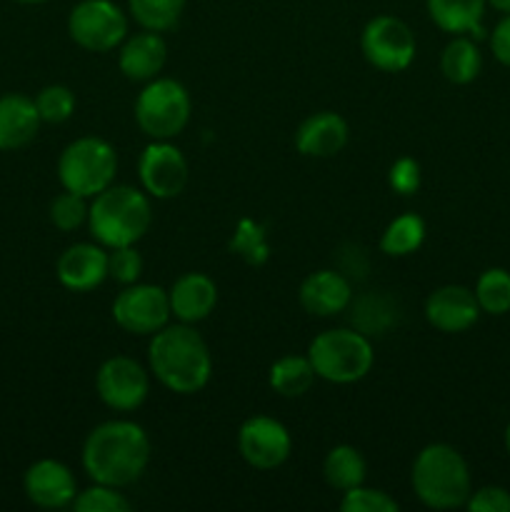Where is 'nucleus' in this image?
<instances>
[{
    "mask_svg": "<svg viewBox=\"0 0 510 512\" xmlns=\"http://www.w3.org/2000/svg\"><path fill=\"white\" fill-rule=\"evenodd\" d=\"M190 95L173 78H153L135 100V123L150 140H170L185 130L190 120Z\"/></svg>",
    "mask_w": 510,
    "mask_h": 512,
    "instance_id": "nucleus-7",
    "label": "nucleus"
},
{
    "mask_svg": "<svg viewBox=\"0 0 510 512\" xmlns=\"http://www.w3.org/2000/svg\"><path fill=\"white\" fill-rule=\"evenodd\" d=\"M35 108H38L43 123H65V120L75 113V95L68 85H45V88L35 95Z\"/></svg>",
    "mask_w": 510,
    "mask_h": 512,
    "instance_id": "nucleus-30",
    "label": "nucleus"
},
{
    "mask_svg": "<svg viewBox=\"0 0 510 512\" xmlns=\"http://www.w3.org/2000/svg\"><path fill=\"white\" fill-rule=\"evenodd\" d=\"M365 473H368V465H365L360 450L353 448V445H335L333 450H328L323 460L325 483L333 490H340V493L363 485Z\"/></svg>",
    "mask_w": 510,
    "mask_h": 512,
    "instance_id": "nucleus-24",
    "label": "nucleus"
},
{
    "mask_svg": "<svg viewBox=\"0 0 510 512\" xmlns=\"http://www.w3.org/2000/svg\"><path fill=\"white\" fill-rule=\"evenodd\" d=\"M425 318L440 333H465L480 318V305L465 285H443L425 300Z\"/></svg>",
    "mask_w": 510,
    "mask_h": 512,
    "instance_id": "nucleus-15",
    "label": "nucleus"
},
{
    "mask_svg": "<svg viewBox=\"0 0 510 512\" xmlns=\"http://www.w3.org/2000/svg\"><path fill=\"white\" fill-rule=\"evenodd\" d=\"M308 360L318 378L335 385L363 380L373 368V345L360 330L335 328L315 335L308 345Z\"/></svg>",
    "mask_w": 510,
    "mask_h": 512,
    "instance_id": "nucleus-5",
    "label": "nucleus"
},
{
    "mask_svg": "<svg viewBox=\"0 0 510 512\" xmlns=\"http://www.w3.org/2000/svg\"><path fill=\"white\" fill-rule=\"evenodd\" d=\"M138 178L150 198H178L188 183V163L170 140H153L138 158Z\"/></svg>",
    "mask_w": 510,
    "mask_h": 512,
    "instance_id": "nucleus-12",
    "label": "nucleus"
},
{
    "mask_svg": "<svg viewBox=\"0 0 510 512\" xmlns=\"http://www.w3.org/2000/svg\"><path fill=\"white\" fill-rule=\"evenodd\" d=\"M85 200L88 198L70 193V190L55 195L53 203H50V223L58 230H63V233H70V230L88 223V205H85Z\"/></svg>",
    "mask_w": 510,
    "mask_h": 512,
    "instance_id": "nucleus-32",
    "label": "nucleus"
},
{
    "mask_svg": "<svg viewBox=\"0 0 510 512\" xmlns=\"http://www.w3.org/2000/svg\"><path fill=\"white\" fill-rule=\"evenodd\" d=\"M340 510L343 512H398L400 505L398 500H393L388 493H383V490L358 485V488L345 490L343 500H340Z\"/></svg>",
    "mask_w": 510,
    "mask_h": 512,
    "instance_id": "nucleus-33",
    "label": "nucleus"
},
{
    "mask_svg": "<svg viewBox=\"0 0 510 512\" xmlns=\"http://www.w3.org/2000/svg\"><path fill=\"white\" fill-rule=\"evenodd\" d=\"M188 0H128V13L143 30L165 33L183 18Z\"/></svg>",
    "mask_w": 510,
    "mask_h": 512,
    "instance_id": "nucleus-27",
    "label": "nucleus"
},
{
    "mask_svg": "<svg viewBox=\"0 0 510 512\" xmlns=\"http://www.w3.org/2000/svg\"><path fill=\"white\" fill-rule=\"evenodd\" d=\"M410 485L423 505L433 510H453L468 503L473 485L463 455L448 443H430L418 453Z\"/></svg>",
    "mask_w": 510,
    "mask_h": 512,
    "instance_id": "nucleus-4",
    "label": "nucleus"
},
{
    "mask_svg": "<svg viewBox=\"0 0 510 512\" xmlns=\"http://www.w3.org/2000/svg\"><path fill=\"white\" fill-rule=\"evenodd\" d=\"M148 463V433L130 420L100 423L83 443V468L93 483L123 490L143 478Z\"/></svg>",
    "mask_w": 510,
    "mask_h": 512,
    "instance_id": "nucleus-1",
    "label": "nucleus"
},
{
    "mask_svg": "<svg viewBox=\"0 0 510 512\" xmlns=\"http://www.w3.org/2000/svg\"><path fill=\"white\" fill-rule=\"evenodd\" d=\"M348 145V123L333 110L305 118L295 133V148L305 158H333Z\"/></svg>",
    "mask_w": 510,
    "mask_h": 512,
    "instance_id": "nucleus-17",
    "label": "nucleus"
},
{
    "mask_svg": "<svg viewBox=\"0 0 510 512\" xmlns=\"http://www.w3.org/2000/svg\"><path fill=\"white\" fill-rule=\"evenodd\" d=\"M480 68H483V58L475 40L470 35H453L440 55V73L445 75V80L453 85H468L478 78Z\"/></svg>",
    "mask_w": 510,
    "mask_h": 512,
    "instance_id": "nucleus-23",
    "label": "nucleus"
},
{
    "mask_svg": "<svg viewBox=\"0 0 510 512\" xmlns=\"http://www.w3.org/2000/svg\"><path fill=\"white\" fill-rule=\"evenodd\" d=\"M490 50L500 63L510 68V13L495 25L493 35H490Z\"/></svg>",
    "mask_w": 510,
    "mask_h": 512,
    "instance_id": "nucleus-37",
    "label": "nucleus"
},
{
    "mask_svg": "<svg viewBox=\"0 0 510 512\" xmlns=\"http://www.w3.org/2000/svg\"><path fill=\"white\" fill-rule=\"evenodd\" d=\"M365 60L383 73H403L415 58V35L395 15H375L360 35Z\"/></svg>",
    "mask_w": 510,
    "mask_h": 512,
    "instance_id": "nucleus-9",
    "label": "nucleus"
},
{
    "mask_svg": "<svg viewBox=\"0 0 510 512\" xmlns=\"http://www.w3.org/2000/svg\"><path fill=\"white\" fill-rule=\"evenodd\" d=\"M505 448H508V455H510V423L508 428H505Z\"/></svg>",
    "mask_w": 510,
    "mask_h": 512,
    "instance_id": "nucleus-40",
    "label": "nucleus"
},
{
    "mask_svg": "<svg viewBox=\"0 0 510 512\" xmlns=\"http://www.w3.org/2000/svg\"><path fill=\"white\" fill-rule=\"evenodd\" d=\"M298 298L305 313L315 318H333L348 308L353 300V288L338 270H315L303 280Z\"/></svg>",
    "mask_w": 510,
    "mask_h": 512,
    "instance_id": "nucleus-18",
    "label": "nucleus"
},
{
    "mask_svg": "<svg viewBox=\"0 0 510 512\" xmlns=\"http://www.w3.org/2000/svg\"><path fill=\"white\" fill-rule=\"evenodd\" d=\"M98 398L115 413H133L150 393V375L138 360L128 355L108 358L95 375Z\"/></svg>",
    "mask_w": 510,
    "mask_h": 512,
    "instance_id": "nucleus-11",
    "label": "nucleus"
},
{
    "mask_svg": "<svg viewBox=\"0 0 510 512\" xmlns=\"http://www.w3.org/2000/svg\"><path fill=\"white\" fill-rule=\"evenodd\" d=\"M118 170L115 148L103 138L85 135L75 138L63 148L58 158V180L63 190L78 193L83 198H95L110 188Z\"/></svg>",
    "mask_w": 510,
    "mask_h": 512,
    "instance_id": "nucleus-6",
    "label": "nucleus"
},
{
    "mask_svg": "<svg viewBox=\"0 0 510 512\" xmlns=\"http://www.w3.org/2000/svg\"><path fill=\"white\" fill-rule=\"evenodd\" d=\"M425 8L443 33L483 38L485 0H425Z\"/></svg>",
    "mask_w": 510,
    "mask_h": 512,
    "instance_id": "nucleus-22",
    "label": "nucleus"
},
{
    "mask_svg": "<svg viewBox=\"0 0 510 512\" xmlns=\"http://www.w3.org/2000/svg\"><path fill=\"white\" fill-rule=\"evenodd\" d=\"M113 320L130 335H153L170 320L168 290L160 285H125L113 300Z\"/></svg>",
    "mask_w": 510,
    "mask_h": 512,
    "instance_id": "nucleus-10",
    "label": "nucleus"
},
{
    "mask_svg": "<svg viewBox=\"0 0 510 512\" xmlns=\"http://www.w3.org/2000/svg\"><path fill=\"white\" fill-rule=\"evenodd\" d=\"M238 450L255 470H275L290 458L293 438L280 420L270 415H253L240 425Z\"/></svg>",
    "mask_w": 510,
    "mask_h": 512,
    "instance_id": "nucleus-13",
    "label": "nucleus"
},
{
    "mask_svg": "<svg viewBox=\"0 0 510 512\" xmlns=\"http://www.w3.org/2000/svg\"><path fill=\"white\" fill-rule=\"evenodd\" d=\"M23 490L33 505L43 510H60L73 505L78 495L73 470L53 458L38 460L23 475Z\"/></svg>",
    "mask_w": 510,
    "mask_h": 512,
    "instance_id": "nucleus-14",
    "label": "nucleus"
},
{
    "mask_svg": "<svg viewBox=\"0 0 510 512\" xmlns=\"http://www.w3.org/2000/svg\"><path fill=\"white\" fill-rule=\"evenodd\" d=\"M55 273L63 288L73 293H88L108 278V253L100 243H75L63 250Z\"/></svg>",
    "mask_w": 510,
    "mask_h": 512,
    "instance_id": "nucleus-16",
    "label": "nucleus"
},
{
    "mask_svg": "<svg viewBox=\"0 0 510 512\" xmlns=\"http://www.w3.org/2000/svg\"><path fill=\"white\" fill-rule=\"evenodd\" d=\"M425 240V223L420 215L405 213L398 215L395 220H390L388 228L383 230V238H380V250L390 258H405V255H413L415 250L423 245Z\"/></svg>",
    "mask_w": 510,
    "mask_h": 512,
    "instance_id": "nucleus-26",
    "label": "nucleus"
},
{
    "mask_svg": "<svg viewBox=\"0 0 510 512\" xmlns=\"http://www.w3.org/2000/svg\"><path fill=\"white\" fill-rule=\"evenodd\" d=\"M20 5H40V3H48V0H15Z\"/></svg>",
    "mask_w": 510,
    "mask_h": 512,
    "instance_id": "nucleus-39",
    "label": "nucleus"
},
{
    "mask_svg": "<svg viewBox=\"0 0 510 512\" xmlns=\"http://www.w3.org/2000/svg\"><path fill=\"white\" fill-rule=\"evenodd\" d=\"M153 223L150 198L133 185H110L88 205V228L103 248L135 245Z\"/></svg>",
    "mask_w": 510,
    "mask_h": 512,
    "instance_id": "nucleus-3",
    "label": "nucleus"
},
{
    "mask_svg": "<svg viewBox=\"0 0 510 512\" xmlns=\"http://www.w3.org/2000/svg\"><path fill=\"white\" fill-rule=\"evenodd\" d=\"M170 315L180 323H200L208 318L218 303V285L205 273H185L168 290Z\"/></svg>",
    "mask_w": 510,
    "mask_h": 512,
    "instance_id": "nucleus-19",
    "label": "nucleus"
},
{
    "mask_svg": "<svg viewBox=\"0 0 510 512\" xmlns=\"http://www.w3.org/2000/svg\"><path fill=\"white\" fill-rule=\"evenodd\" d=\"M465 508L470 512H510V493L500 485H485L470 493Z\"/></svg>",
    "mask_w": 510,
    "mask_h": 512,
    "instance_id": "nucleus-36",
    "label": "nucleus"
},
{
    "mask_svg": "<svg viewBox=\"0 0 510 512\" xmlns=\"http://www.w3.org/2000/svg\"><path fill=\"white\" fill-rule=\"evenodd\" d=\"M488 5H493L495 10H500V13L508 15L510 13V0H485Z\"/></svg>",
    "mask_w": 510,
    "mask_h": 512,
    "instance_id": "nucleus-38",
    "label": "nucleus"
},
{
    "mask_svg": "<svg viewBox=\"0 0 510 512\" xmlns=\"http://www.w3.org/2000/svg\"><path fill=\"white\" fill-rule=\"evenodd\" d=\"M75 512H128L130 500L120 493V488H110V485H90L88 490L75 495L73 500Z\"/></svg>",
    "mask_w": 510,
    "mask_h": 512,
    "instance_id": "nucleus-31",
    "label": "nucleus"
},
{
    "mask_svg": "<svg viewBox=\"0 0 510 512\" xmlns=\"http://www.w3.org/2000/svg\"><path fill=\"white\" fill-rule=\"evenodd\" d=\"M148 365L155 380L178 395L200 393L213 375V355L208 343L188 323L165 325L153 333L148 345Z\"/></svg>",
    "mask_w": 510,
    "mask_h": 512,
    "instance_id": "nucleus-2",
    "label": "nucleus"
},
{
    "mask_svg": "<svg viewBox=\"0 0 510 512\" xmlns=\"http://www.w3.org/2000/svg\"><path fill=\"white\" fill-rule=\"evenodd\" d=\"M143 275V258L133 245L123 248H110L108 253V278H113L120 285L138 283Z\"/></svg>",
    "mask_w": 510,
    "mask_h": 512,
    "instance_id": "nucleus-34",
    "label": "nucleus"
},
{
    "mask_svg": "<svg viewBox=\"0 0 510 512\" xmlns=\"http://www.w3.org/2000/svg\"><path fill=\"white\" fill-rule=\"evenodd\" d=\"M68 35L90 53H108L128 38V18L113 0H80L68 15Z\"/></svg>",
    "mask_w": 510,
    "mask_h": 512,
    "instance_id": "nucleus-8",
    "label": "nucleus"
},
{
    "mask_svg": "<svg viewBox=\"0 0 510 512\" xmlns=\"http://www.w3.org/2000/svg\"><path fill=\"white\" fill-rule=\"evenodd\" d=\"M475 300L480 313L505 315L510 310V273L503 268H490L475 283Z\"/></svg>",
    "mask_w": 510,
    "mask_h": 512,
    "instance_id": "nucleus-29",
    "label": "nucleus"
},
{
    "mask_svg": "<svg viewBox=\"0 0 510 512\" xmlns=\"http://www.w3.org/2000/svg\"><path fill=\"white\" fill-rule=\"evenodd\" d=\"M228 248L230 253L238 255L240 260H245V263L253 265V268L268 263L270 258V245H268V235H265V228L250 218L238 220L233 235H230Z\"/></svg>",
    "mask_w": 510,
    "mask_h": 512,
    "instance_id": "nucleus-28",
    "label": "nucleus"
},
{
    "mask_svg": "<svg viewBox=\"0 0 510 512\" xmlns=\"http://www.w3.org/2000/svg\"><path fill=\"white\" fill-rule=\"evenodd\" d=\"M40 113L28 95L8 93L0 98V150H20L35 140L40 130Z\"/></svg>",
    "mask_w": 510,
    "mask_h": 512,
    "instance_id": "nucleus-21",
    "label": "nucleus"
},
{
    "mask_svg": "<svg viewBox=\"0 0 510 512\" xmlns=\"http://www.w3.org/2000/svg\"><path fill=\"white\" fill-rule=\"evenodd\" d=\"M420 180H423V173H420V163L413 158H398L388 170V185L393 193L398 195H415L420 190Z\"/></svg>",
    "mask_w": 510,
    "mask_h": 512,
    "instance_id": "nucleus-35",
    "label": "nucleus"
},
{
    "mask_svg": "<svg viewBox=\"0 0 510 512\" xmlns=\"http://www.w3.org/2000/svg\"><path fill=\"white\" fill-rule=\"evenodd\" d=\"M315 378L318 375H315L308 355L305 358L303 355H283V358L270 365L268 383L283 398H300V395L313 388Z\"/></svg>",
    "mask_w": 510,
    "mask_h": 512,
    "instance_id": "nucleus-25",
    "label": "nucleus"
},
{
    "mask_svg": "<svg viewBox=\"0 0 510 512\" xmlns=\"http://www.w3.org/2000/svg\"><path fill=\"white\" fill-rule=\"evenodd\" d=\"M165 60H168V48H165L160 33L143 30V33H135L123 40L118 53V68L133 83H148V80L158 78Z\"/></svg>",
    "mask_w": 510,
    "mask_h": 512,
    "instance_id": "nucleus-20",
    "label": "nucleus"
}]
</instances>
